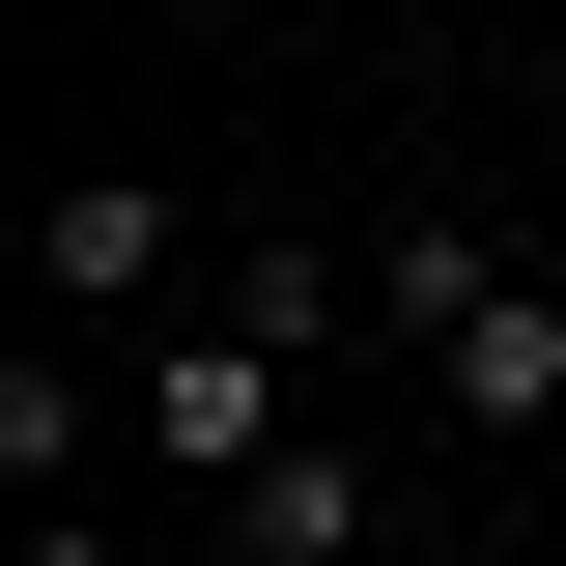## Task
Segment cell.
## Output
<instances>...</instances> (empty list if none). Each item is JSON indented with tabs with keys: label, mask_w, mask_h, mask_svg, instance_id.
<instances>
[{
	"label": "cell",
	"mask_w": 566,
	"mask_h": 566,
	"mask_svg": "<svg viewBox=\"0 0 566 566\" xmlns=\"http://www.w3.org/2000/svg\"><path fill=\"white\" fill-rule=\"evenodd\" d=\"M368 283L340 255H227V312H170V368H142V453H170V482H255V453H312V340H340Z\"/></svg>",
	"instance_id": "6da1fadb"
},
{
	"label": "cell",
	"mask_w": 566,
	"mask_h": 566,
	"mask_svg": "<svg viewBox=\"0 0 566 566\" xmlns=\"http://www.w3.org/2000/svg\"><path fill=\"white\" fill-rule=\"evenodd\" d=\"M368 312L424 340V397L482 424V453H538V424H566V283H510V227H397Z\"/></svg>",
	"instance_id": "7a4b0ae2"
},
{
	"label": "cell",
	"mask_w": 566,
	"mask_h": 566,
	"mask_svg": "<svg viewBox=\"0 0 566 566\" xmlns=\"http://www.w3.org/2000/svg\"><path fill=\"white\" fill-rule=\"evenodd\" d=\"M199 227H170V170H57V227H29V283L57 312H114V283H170Z\"/></svg>",
	"instance_id": "3957f363"
},
{
	"label": "cell",
	"mask_w": 566,
	"mask_h": 566,
	"mask_svg": "<svg viewBox=\"0 0 566 566\" xmlns=\"http://www.w3.org/2000/svg\"><path fill=\"white\" fill-rule=\"evenodd\" d=\"M0 482H29V510L85 482V368H57V312H29V340H0Z\"/></svg>",
	"instance_id": "277c9868"
},
{
	"label": "cell",
	"mask_w": 566,
	"mask_h": 566,
	"mask_svg": "<svg viewBox=\"0 0 566 566\" xmlns=\"http://www.w3.org/2000/svg\"><path fill=\"white\" fill-rule=\"evenodd\" d=\"M227 510H255L283 566H368V482H340V453H255V482H227Z\"/></svg>",
	"instance_id": "5b68a950"
},
{
	"label": "cell",
	"mask_w": 566,
	"mask_h": 566,
	"mask_svg": "<svg viewBox=\"0 0 566 566\" xmlns=\"http://www.w3.org/2000/svg\"><path fill=\"white\" fill-rule=\"evenodd\" d=\"M29 566H142V538H114V510H29Z\"/></svg>",
	"instance_id": "8992f818"
},
{
	"label": "cell",
	"mask_w": 566,
	"mask_h": 566,
	"mask_svg": "<svg viewBox=\"0 0 566 566\" xmlns=\"http://www.w3.org/2000/svg\"><path fill=\"white\" fill-rule=\"evenodd\" d=\"M538 227H566V170H538Z\"/></svg>",
	"instance_id": "52a82bcc"
}]
</instances>
